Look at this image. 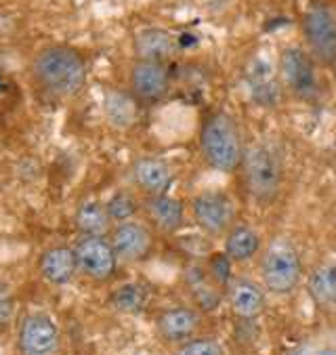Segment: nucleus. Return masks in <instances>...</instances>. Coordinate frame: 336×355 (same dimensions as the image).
<instances>
[{
	"mask_svg": "<svg viewBox=\"0 0 336 355\" xmlns=\"http://www.w3.org/2000/svg\"><path fill=\"white\" fill-rule=\"evenodd\" d=\"M105 118L112 126L116 128H130L134 122H137L139 116V99L124 93V91H109L105 95Z\"/></svg>",
	"mask_w": 336,
	"mask_h": 355,
	"instance_id": "obj_19",
	"label": "nucleus"
},
{
	"mask_svg": "<svg viewBox=\"0 0 336 355\" xmlns=\"http://www.w3.org/2000/svg\"><path fill=\"white\" fill-rule=\"evenodd\" d=\"M38 269H40V275L48 284L63 286V284L70 282L74 277V273L78 271L74 246L57 244V246L46 248L38 259Z\"/></svg>",
	"mask_w": 336,
	"mask_h": 355,
	"instance_id": "obj_12",
	"label": "nucleus"
},
{
	"mask_svg": "<svg viewBox=\"0 0 336 355\" xmlns=\"http://www.w3.org/2000/svg\"><path fill=\"white\" fill-rule=\"evenodd\" d=\"M148 303V291L141 284H124L114 295H112V305L122 311V313H139L143 311Z\"/></svg>",
	"mask_w": 336,
	"mask_h": 355,
	"instance_id": "obj_24",
	"label": "nucleus"
},
{
	"mask_svg": "<svg viewBox=\"0 0 336 355\" xmlns=\"http://www.w3.org/2000/svg\"><path fill=\"white\" fill-rule=\"evenodd\" d=\"M229 305L240 320H254L265 309V293L250 279H238L229 288Z\"/></svg>",
	"mask_w": 336,
	"mask_h": 355,
	"instance_id": "obj_17",
	"label": "nucleus"
},
{
	"mask_svg": "<svg viewBox=\"0 0 336 355\" xmlns=\"http://www.w3.org/2000/svg\"><path fill=\"white\" fill-rule=\"evenodd\" d=\"M209 273L217 284L225 286V284L229 282V277H231V259L225 252L213 254L211 261H209Z\"/></svg>",
	"mask_w": 336,
	"mask_h": 355,
	"instance_id": "obj_27",
	"label": "nucleus"
},
{
	"mask_svg": "<svg viewBox=\"0 0 336 355\" xmlns=\"http://www.w3.org/2000/svg\"><path fill=\"white\" fill-rule=\"evenodd\" d=\"M177 42H179V49H187V46L197 44V38H195L193 34H181V36L177 38Z\"/></svg>",
	"mask_w": 336,
	"mask_h": 355,
	"instance_id": "obj_29",
	"label": "nucleus"
},
{
	"mask_svg": "<svg viewBox=\"0 0 336 355\" xmlns=\"http://www.w3.org/2000/svg\"><path fill=\"white\" fill-rule=\"evenodd\" d=\"M334 227H336V212H334Z\"/></svg>",
	"mask_w": 336,
	"mask_h": 355,
	"instance_id": "obj_31",
	"label": "nucleus"
},
{
	"mask_svg": "<svg viewBox=\"0 0 336 355\" xmlns=\"http://www.w3.org/2000/svg\"><path fill=\"white\" fill-rule=\"evenodd\" d=\"M260 275L267 291L276 295L292 293L303 275V265L297 248L286 240H276L269 244L260 261Z\"/></svg>",
	"mask_w": 336,
	"mask_h": 355,
	"instance_id": "obj_4",
	"label": "nucleus"
},
{
	"mask_svg": "<svg viewBox=\"0 0 336 355\" xmlns=\"http://www.w3.org/2000/svg\"><path fill=\"white\" fill-rule=\"evenodd\" d=\"M145 210H148V217L152 219V223L160 232L175 234L185 223V208H183V204L177 198H170L166 193L150 196V200L145 202Z\"/></svg>",
	"mask_w": 336,
	"mask_h": 355,
	"instance_id": "obj_15",
	"label": "nucleus"
},
{
	"mask_svg": "<svg viewBox=\"0 0 336 355\" xmlns=\"http://www.w3.org/2000/svg\"><path fill=\"white\" fill-rule=\"evenodd\" d=\"M258 248H260V238L248 225L233 227L225 238V254L231 261H248L258 252Z\"/></svg>",
	"mask_w": 336,
	"mask_h": 355,
	"instance_id": "obj_22",
	"label": "nucleus"
},
{
	"mask_svg": "<svg viewBox=\"0 0 336 355\" xmlns=\"http://www.w3.org/2000/svg\"><path fill=\"white\" fill-rule=\"evenodd\" d=\"M59 328L44 313H32L19 328V353L21 355H57Z\"/></svg>",
	"mask_w": 336,
	"mask_h": 355,
	"instance_id": "obj_9",
	"label": "nucleus"
},
{
	"mask_svg": "<svg viewBox=\"0 0 336 355\" xmlns=\"http://www.w3.org/2000/svg\"><path fill=\"white\" fill-rule=\"evenodd\" d=\"M200 148L206 162L221 173H233L244 158L240 128L225 112H217L204 122L200 132Z\"/></svg>",
	"mask_w": 336,
	"mask_h": 355,
	"instance_id": "obj_2",
	"label": "nucleus"
},
{
	"mask_svg": "<svg viewBox=\"0 0 336 355\" xmlns=\"http://www.w3.org/2000/svg\"><path fill=\"white\" fill-rule=\"evenodd\" d=\"M87 61L72 46H46L32 61V76L53 97H74L87 85Z\"/></svg>",
	"mask_w": 336,
	"mask_h": 355,
	"instance_id": "obj_1",
	"label": "nucleus"
},
{
	"mask_svg": "<svg viewBox=\"0 0 336 355\" xmlns=\"http://www.w3.org/2000/svg\"><path fill=\"white\" fill-rule=\"evenodd\" d=\"M177 355H225V349L213 338H193L187 340Z\"/></svg>",
	"mask_w": 336,
	"mask_h": 355,
	"instance_id": "obj_26",
	"label": "nucleus"
},
{
	"mask_svg": "<svg viewBox=\"0 0 336 355\" xmlns=\"http://www.w3.org/2000/svg\"><path fill=\"white\" fill-rule=\"evenodd\" d=\"M200 326V318L193 309L189 307H175L166 309L158 318V332L162 338L170 343H181L187 340Z\"/></svg>",
	"mask_w": 336,
	"mask_h": 355,
	"instance_id": "obj_18",
	"label": "nucleus"
},
{
	"mask_svg": "<svg viewBox=\"0 0 336 355\" xmlns=\"http://www.w3.org/2000/svg\"><path fill=\"white\" fill-rule=\"evenodd\" d=\"M187 282H189V288H191V293H193V297H195V301H197V305L202 309L213 311L219 305V301H221L219 291L215 288V284H211L206 279V273L202 269L191 267L187 271Z\"/></svg>",
	"mask_w": 336,
	"mask_h": 355,
	"instance_id": "obj_23",
	"label": "nucleus"
},
{
	"mask_svg": "<svg viewBox=\"0 0 336 355\" xmlns=\"http://www.w3.org/2000/svg\"><path fill=\"white\" fill-rule=\"evenodd\" d=\"M179 49L177 38L162 28H145L134 38V51L141 61H164Z\"/></svg>",
	"mask_w": 336,
	"mask_h": 355,
	"instance_id": "obj_16",
	"label": "nucleus"
},
{
	"mask_svg": "<svg viewBox=\"0 0 336 355\" xmlns=\"http://www.w3.org/2000/svg\"><path fill=\"white\" fill-rule=\"evenodd\" d=\"M307 288L311 299L324 309H336V263H324L309 275Z\"/></svg>",
	"mask_w": 336,
	"mask_h": 355,
	"instance_id": "obj_20",
	"label": "nucleus"
},
{
	"mask_svg": "<svg viewBox=\"0 0 336 355\" xmlns=\"http://www.w3.org/2000/svg\"><path fill=\"white\" fill-rule=\"evenodd\" d=\"M13 313V297L7 286L0 284V326L7 324Z\"/></svg>",
	"mask_w": 336,
	"mask_h": 355,
	"instance_id": "obj_28",
	"label": "nucleus"
},
{
	"mask_svg": "<svg viewBox=\"0 0 336 355\" xmlns=\"http://www.w3.org/2000/svg\"><path fill=\"white\" fill-rule=\"evenodd\" d=\"M280 74L286 83V87L303 97L311 99L317 93V78H315V67L311 57L297 46L284 49L280 55Z\"/></svg>",
	"mask_w": 336,
	"mask_h": 355,
	"instance_id": "obj_8",
	"label": "nucleus"
},
{
	"mask_svg": "<svg viewBox=\"0 0 336 355\" xmlns=\"http://www.w3.org/2000/svg\"><path fill=\"white\" fill-rule=\"evenodd\" d=\"M130 89L139 101H160L170 89V74L160 61H137L130 69Z\"/></svg>",
	"mask_w": 336,
	"mask_h": 355,
	"instance_id": "obj_10",
	"label": "nucleus"
},
{
	"mask_svg": "<svg viewBox=\"0 0 336 355\" xmlns=\"http://www.w3.org/2000/svg\"><path fill=\"white\" fill-rule=\"evenodd\" d=\"M107 215L112 219L114 225L118 223H126V221H132V217L137 215V202H134V198L128 193V191H118L114 193L107 204Z\"/></svg>",
	"mask_w": 336,
	"mask_h": 355,
	"instance_id": "obj_25",
	"label": "nucleus"
},
{
	"mask_svg": "<svg viewBox=\"0 0 336 355\" xmlns=\"http://www.w3.org/2000/svg\"><path fill=\"white\" fill-rule=\"evenodd\" d=\"M246 80L252 93V99L260 105H278L280 101V85L276 72L265 59H254L246 72Z\"/></svg>",
	"mask_w": 336,
	"mask_h": 355,
	"instance_id": "obj_14",
	"label": "nucleus"
},
{
	"mask_svg": "<svg viewBox=\"0 0 336 355\" xmlns=\"http://www.w3.org/2000/svg\"><path fill=\"white\" fill-rule=\"evenodd\" d=\"M305 38L313 51V55L324 61H336V17L326 7H313L305 13L303 19Z\"/></svg>",
	"mask_w": 336,
	"mask_h": 355,
	"instance_id": "obj_6",
	"label": "nucleus"
},
{
	"mask_svg": "<svg viewBox=\"0 0 336 355\" xmlns=\"http://www.w3.org/2000/svg\"><path fill=\"white\" fill-rule=\"evenodd\" d=\"M132 179L148 196H162L173 185V173L160 158H139L132 164Z\"/></svg>",
	"mask_w": 336,
	"mask_h": 355,
	"instance_id": "obj_13",
	"label": "nucleus"
},
{
	"mask_svg": "<svg viewBox=\"0 0 336 355\" xmlns=\"http://www.w3.org/2000/svg\"><path fill=\"white\" fill-rule=\"evenodd\" d=\"M244 179L250 196L256 202H274L282 187V160L267 146H252L242 158Z\"/></svg>",
	"mask_w": 336,
	"mask_h": 355,
	"instance_id": "obj_3",
	"label": "nucleus"
},
{
	"mask_svg": "<svg viewBox=\"0 0 336 355\" xmlns=\"http://www.w3.org/2000/svg\"><path fill=\"white\" fill-rule=\"evenodd\" d=\"M74 225L82 236H105L114 227L107 208L101 202H85L74 212Z\"/></svg>",
	"mask_w": 336,
	"mask_h": 355,
	"instance_id": "obj_21",
	"label": "nucleus"
},
{
	"mask_svg": "<svg viewBox=\"0 0 336 355\" xmlns=\"http://www.w3.org/2000/svg\"><path fill=\"white\" fill-rule=\"evenodd\" d=\"M334 63H336V61H334Z\"/></svg>",
	"mask_w": 336,
	"mask_h": 355,
	"instance_id": "obj_32",
	"label": "nucleus"
},
{
	"mask_svg": "<svg viewBox=\"0 0 336 355\" xmlns=\"http://www.w3.org/2000/svg\"><path fill=\"white\" fill-rule=\"evenodd\" d=\"M9 91H11V85L3 76H0V99H5L9 95Z\"/></svg>",
	"mask_w": 336,
	"mask_h": 355,
	"instance_id": "obj_30",
	"label": "nucleus"
},
{
	"mask_svg": "<svg viewBox=\"0 0 336 355\" xmlns=\"http://www.w3.org/2000/svg\"><path fill=\"white\" fill-rule=\"evenodd\" d=\"M191 210L195 223L211 236H223L233 221L231 200L223 191H204L195 196Z\"/></svg>",
	"mask_w": 336,
	"mask_h": 355,
	"instance_id": "obj_7",
	"label": "nucleus"
},
{
	"mask_svg": "<svg viewBox=\"0 0 336 355\" xmlns=\"http://www.w3.org/2000/svg\"><path fill=\"white\" fill-rule=\"evenodd\" d=\"M109 240H112V246L118 254V261H126V263H134V261L145 259L150 254L152 242H154L148 225L134 221V219L114 225Z\"/></svg>",
	"mask_w": 336,
	"mask_h": 355,
	"instance_id": "obj_11",
	"label": "nucleus"
},
{
	"mask_svg": "<svg viewBox=\"0 0 336 355\" xmlns=\"http://www.w3.org/2000/svg\"><path fill=\"white\" fill-rule=\"evenodd\" d=\"M74 254L78 271L97 282L109 279L118 265V254L105 236H80L74 244Z\"/></svg>",
	"mask_w": 336,
	"mask_h": 355,
	"instance_id": "obj_5",
	"label": "nucleus"
}]
</instances>
